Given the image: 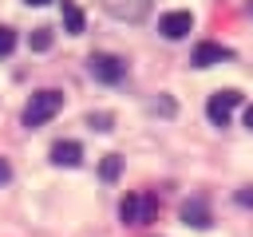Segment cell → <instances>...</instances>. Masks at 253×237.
<instances>
[{"label":"cell","instance_id":"obj_1","mask_svg":"<svg viewBox=\"0 0 253 237\" xmlns=\"http://www.w3.org/2000/svg\"><path fill=\"white\" fill-rule=\"evenodd\" d=\"M59 107H63V95L59 91H36L32 99H28V107H24V126H43V122H51L55 115H59Z\"/></svg>","mask_w":253,"mask_h":237},{"label":"cell","instance_id":"obj_2","mask_svg":"<svg viewBox=\"0 0 253 237\" xmlns=\"http://www.w3.org/2000/svg\"><path fill=\"white\" fill-rule=\"evenodd\" d=\"M158 213V198L154 194H126L123 205H119V217L126 225H150Z\"/></svg>","mask_w":253,"mask_h":237},{"label":"cell","instance_id":"obj_3","mask_svg":"<svg viewBox=\"0 0 253 237\" xmlns=\"http://www.w3.org/2000/svg\"><path fill=\"white\" fill-rule=\"evenodd\" d=\"M237 107H241V91H217V95H210L206 115H210V122L229 126V118H233V111H237Z\"/></svg>","mask_w":253,"mask_h":237},{"label":"cell","instance_id":"obj_4","mask_svg":"<svg viewBox=\"0 0 253 237\" xmlns=\"http://www.w3.org/2000/svg\"><path fill=\"white\" fill-rule=\"evenodd\" d=\"M87 67H91V75H95L99 83H119V79L126 75V63H123L119 55H107V51H95V55L87 59Z\"/></svg>","mask_w":253,"mask_h":237},{"label":"cell","instance_id":"obj_5","mask_svg":"<svg viewBox=\"0 0 253 237\" xmlns=\"http://www.w3.org/2000/svg\"><path fill=\"white\" fill-rule=\"evenodd\" d=\"M225 59H233V51H229L225 43H213V40H202V43L190 51V63H194V67H213V63H225Z\"/></svg>","mask_w":253,"mask_h":237},{"label":"cell","instance_id":"obj_6","mask_svg":"<svg viewBox=\"0 0 253 237\" xmlns=\"http://www.w3.org/2000/svg\"><path fill=\"white\" fill-rule=\"evenodd\" d=\"M190 28H194V16H190V12H182V8H178V12H166V16L158 20L162 40H182Z\"/></svg>","mask_w":253,"mask_h":237},{"label":"cell","instance_id":"obj_7","mask_svg":"<svg viewBox=\"0 0 253 237\" xmlns=\"http://www.w3.org/2000/svg\"><path fill=\"white\" fill-rule=\"evenodd\" d=\"M182 221L186 225H194V229H206L213 217H210V201L206 198H190V201H182Z\"/></svg>","mask_w":253,"mask_h":237},{"label":"cell","instance_id":"obj_8","mask_svg":"<svg viewBox=\"0 0 253 237\" xmlns=\"http://www.w3.org/2000/svg\"><path fill=\"white\" fill-rule=\"evenodd\" d=\"M103 4H107V12L119 16V20H142V16L150 12V0H103Z\"/></svg>","mask_w":253,"mask_h":237},{"label":"cell","instance_id":"obj_9","mask_svg":"<svg viewBox=\"0 0 253 237\" xmlns=\"http://www.w3.org/2000/svg\"><path fill=\"white\" fill-rule=\"evenodd\" d=\"M51 162H55V166H79V162H83V146H79L75 138H63V142L51 146Z\"/></svg>","mask_w":253,"mask_h":237},{"label":"cell","instance_id":"obj_10","mask_svg":"<svg viewBox=\"0 0 253 237\" xmlns=\"http://www.w3.org/2000/svg\"><path fill=\"white\" fill-rule=\"evenodd\" d=\"M83 24H87L83 8H79L75 0H63V28H67L71 36H79V32H83Z\"/></svg>","mask_w":253,"mask_h":237},{"label":"cell","instance_id":"obj_11","mask_svg":"<svg viewBox=\"0 0 253 237\" xmlns=\"http://www.w3.org/2000/svg\"><path fill=\"white\" fill-rule=\"evenodd\" d=\"M99 178H103V182H119V178H123V154H107V158L99 162Z\"/></svg>","mask_w":253,"mask_h":237},{"label":"cell","instance_id":"obj_12","mask_svg":"<svg viewBox=\"0 0 253 237\" xmlns=\"http://www.w3.org/2000/svg\"><path fill=\"white\" fill-rule=\"evenodd\" d=\"M12 47H16V32L0 24V55H12Z\"/></svg>","mask_w":253,"mask_h":237},{"label":"cell","instance_id":"obj_13","mask_svg":"<svg viewBox=\"0 0 253 237\" xmlns=\"http://www.w3.org/2000/svg\"><path fill=\"white\" fill-rule=\"evenodd\" d=\"M47 43H51V36H47V28H40V32H32V47H36V51H43Z\"/></svg>","mask_w":253,"mask_h":237},{"label":"cell","instance_id":"obj_14","mask_svg":"<svg viewBox=\"0 0 253 237\" xmlns=\"http://www.w3.org/2000/svg\"><path fill=\"white\" fill-rule=\"evenodd\" d=\"M91 126L95 130H111V115H91Z\"/></svg>","mask_w":253,"mask_h":237},{"label":"cell","instance_id":"obj_15","mask_svg":"<svg viewBox=\"0 0 253 237\" xmlns=\"http://www.w3.org/2000/svg\"><path fill=\"white\" fill-rule=\"evenodd\" d=\"M8 178H12V166H8V162H4V158H0V186H4V182H8Z\"/></svg>","mask_w":253,"mask_h":237},{"label":"cell","instance_id":"obj_16","mask_svg":"<svg viewBox=\"0 0 253 237\" xmlns=\"http://www.w3.org/2000/svg\"><path fill=\"white\" fill-rule=\"evenodd\" d=\"M237 201H241V205H253V190H241V194H237Z\"/></svg>","mask_w":253,"mask_h":237},{"label":"cell","instance_id":"obj_17","mask_svg":"<svg viewBox=\"0 0 253 237\" xmlns=\"http://www.w3.org/2000/svg\"><path fill=\"white\" fill-rule=\"evenodd\" d=\"M245 126H249V130H253V103H249V107H245Z\"/></svg>","mask_w":253,"mask_h":237},{"label":"cell","instance_id":"obj_18","mask_svg":"<svg viewBox=\"0 0 253 237\" xmlns=\"http://www.w3.org/2000/svg\"><path fill=\"white\" fill-rule=\"evenodd\" d=\"M28 4H32V8H43V4H51V0H28Z\"/></svg>","mask_w":253,"mask_h":237}]
</instances>
